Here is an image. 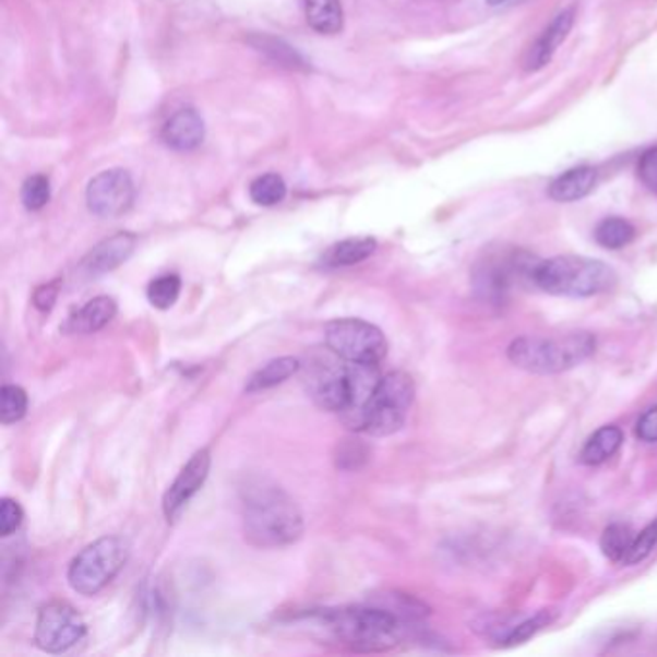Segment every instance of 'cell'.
<instances>
[{"instance_id":"obj_1","label":"cell","mask_w":657,"mask_h":657,"mask_svg":"<svg viewBox=\"0 0 657 657\" xmlns=\"http://www.w3.org/2000/svg\"><path fill=\"white\" fill-rule=\"evenodd\" d=\"M243 533L255 548H282L303 535V513L284 488L253 478L241 488Z\"/></svg>"},{"instance_id":"obj_2","label":"cell","mask_w":657,"mask_h":657,"mask_svg":"<svg viewBox=\"0 0 657 657\" xmlns=\"http://www.w3.org/2000/svg\"><path fill=\"white\" fill-rule=\"evenodd\" d=\"M316 619L339 644L361 652L394 648L402 636L399 617L380 606L322 609Z\"/></svg>"},{"instance_id":"obj_3","label":"cell","mask_w":657,"mask_h":657,"mask_svg":"<svg viewBox=\"0 0 657 657\" xmlns=\"http://www.w3.org/2000/svg\"><path fill=\"white\" fill-rule=\"evenodd\" d=\"M530 278L551 296L594 297L617 286V274L609 264L588 256L559 255L535 264Z\"/></svg>"},{"instance_id":"obj_4","label":"cell","mask_w":657,"mask_h":657,"mask_svg":"<svg viewBox=\"0 0 657 657\" xmlns=\"http://www.w3.org/2000/svg\"><path fill=\"white\" fill-rule=\"evenodd\" d=\"M596 351V337L590 332H573L565 336L518 337L507 357L518 369L533 374H559L575 369Z\"/></svg>"},{"instance_id":"obj_5","label":"cell","mask_w":657,"mask_h":657,"mask_svg":"<svg viewBox=\"0 0 657 657\" xmlns=\"http://www.w3.org/2000/svg\"><path fill=\"white\" fill-rule=\"evenodd\" d=\"M130 558V546L120 536H103L85 546L68 568V583L82 596H95L120 575Z\"/></svg>"},{"instance_id":"obj_6","label":"cell","mask_w":657,"mask_h":657,"mask_svg":"<svg viewBox=\"0 0 657 657\" xmlns=\"http://www.w3.org/2000/svg\"><path fill=\"white\" fill-rule=\"evenodd\" d=\"M415 399L413 379L403 370H392L380 380L365 411L362 432L384 438L402 430Z\"/></svg>"},{"instance_id":"obj_7","label":"cell","mask_w":657,"mask_h":657,"mask_svg":"<svg viewBox=\"0 0 657 657\" xmlns=\"http://www.w3.org/2000/svg\"><path fill=\"white\" fill-rule=\"evenodd\" d=\"M326 347L349 362L379 365L387 355L386 336L382 330L361 319H337L324 330Z\"/></svg>"},{"instance_id":"obj_8","label":"cell","mask_w":657,"mask_h":657,"mask_svg":"<svg viewBox=\"0 0 657 657\" xmlns=\"http://www.w3.org/2000/svg\"><path fill=\"white\" fill-rule=\"evenodd\" d=\"M304 386L312 397L324 411L339 413L344 411L347 399V370L349 361L342 359L339 355L329 349L324 355H314L309 359V365L304 367Z\"/></svg>"},{"instance_id":"obj_9","label":"cell","mask_w":657,"mask_h":657,"mask_svg":"<svg viewBox=\"0 0 657 657\" xmlns=\"http://www.w3.org/2000/svg\"><path fill=\"white\" fill-rule=\"evenodd\" d=\"M87 633L80 611L68 601H49L39 609L35 623V644L47 654H62L74 648Z\"/></svg>"},{"instance_id":"obj_10","label":"cell","mask_w":657,"mask_h":657,"mask_svg":"<svg viewBox=\"0 0 657 657\" xmlns=\"http://www.w3.org/2000/svg\"><path fill=\"white\" fill-rule=\"evenodd\" d=\"M135 199L132 176L122 168L97 174L87 186V206L99 218H118L128 213Z\"/></svg>"},{"instance_id":"obj_11","label":"cell","mask_w":657,"mask_h":657,"mask_svg":"<svg viewBox=\"0 0 657 657\" xmlns=\"http://www.w3.org/2000/svg\"><path fill=\"white\" fill-rule=\"evenodd\" d=\"M211 463H213L211 450L203 447L193 453V457L183 465L180 475L176 477L163 498V511L168 523H176L181 511L188 507L191 498L203 488L211 473Z\"/></svg>"},{"instance_id":"obj_12","label":"cell","mask_w":657,"mask_h":657,"mask_svg":"<svg viewBox=\"0 0 657 657\" xmlns=\"http://www.w3.org/2000/svg\"><path fill=\"white\" fill-rule=\"evenodd\" d=\"M380 380H382V374H380L379 365L349 362L346 407H344V411L339 413V419L344 420L347 428L362 432L365 411L379 387Z\"/></svg>"},{"instance_id":"obj_13","label":"cell","mask_w":657,"mask_h":657,"mask_svg":"<svg viewBox=\"0 0 657 657\" xmlns=\"http://www.w3.org/2000/svg\"><path fill=\"white\" fill-rule=\"evenodd\" d=\"M578 16V4L571 2L565 9L559 10L550 25L543 29L535 45L528 49L525 57L526 72H538L548 67L551 58L556 57L561 43L568 39Z\"/></svg>"},{"instance_id":"obj_14","label":"cell","mask_w":657,"mask_h":657,"mask_svg":"<svg viewBox=\"0 0 657 657\" xmlns=\"http://www.w3.org/2000/svg\"><path fill=\"white\" fill-rule=\"evenodd\" d=\"M138 246V238L130 231H118L110 238L103 239L99 246L93 247L85 255L80 268L85 276L97 278L107 272H112L120 264L126 263L133 255Z\"/></svg>"},{"instance_id":"obj_15","label":"cell","mask_w":657,"mask_h":657,"mask_svg":"<svg viewBox=\"0 0 657 657\" xmlns=\"http://www.w3.org/2000/svg\"><path fill=\"white\" fill-rule=\"evenodd\" d=\"M205 140V122L193 108H181L163 128V141L180 153L198 148Z\"/></svg>"},{"instance_id":"obj_16","label":"cell","mask_w":657,"mask_h":657,"mask_svg":"<svg viewBox=\"0 0 657 657\" xmlns=\"http://www.w3.org/2000/svg\"><path fill=\"white\" fill-rule=\"evenodd\" d=\"M116 312H118V304H116L112 297H95L68 319L67 324H64V332H70V334H95L115 319Z\"/></svg>"},{"instance_id":"obj_17","label":"cell","mask_w":657,"mask_h":657,"mask_svg":"<svg viewBox=\"0 0 657 657\" xmlns=\"http://www.w3.org/2000/svg\"><path fill=\"white\" fill-rule=\"evenodd\" d=\"M596 186V170L592 166H576L551 181L548 195L558 203H575L586 198Z\"/></svg>"},{"instance_id":"obj_18","label":"cell","mask_w":657,"mask_h":657,"mask_svg":"<svg viewBox=\"0 0 657 657\" xmlns=\"http://www.w3.org/2000/svg\"><path fill=\"white\" fill-rule=\"evenodd\" d=\"M301 370V361L296 357H278L266 362L263 369L256 370L251 379L247 380L246 394H259L264 390L279 386L291 379Z\"/></svg>"},{"instance_id":"obj_19","label":"cell","mask_w":657,"mask_h":657,"mask_svg":"<svg viewBox=\"0 0 657 657\" xmlns=\"http://www.w3.org/2000/svg\"><path fill=\"white\" fill-rule=\"evenodd\" d=\"M377 251V239L349 238L337 241L329 247V251L322 255V264L329 268H342V266H354V264L367 261Z\"/></svg>"},{"instance_id":"obj_20","label":"cell","mask_w":657,"mask_h":657,"mask_svg":"<svg viewBox=\"0 0 657 657\" xmlns=\"http://www.w3.org/2000/svg\"><path fill=\"white\" fill-rule=\"evenodd\" d=\"M304 16L316 34L336 35L344 27L339 0H304Z\"/></svg>"},{"instance_id":"obj_21","label":"cell","mask_w":657,"mask_h":657,"mask_svg":"<svg viewBox=\"0 0 657 657\" xmlns=\"http://www.w3.org/2000/svg\"><path fill=\"white\" fill-rule=\"evenodd\" d=\"M623 444V432L621 428L617 427H604L592 435L590 440L586 442L581 453V461L584 465H601L606 463L609 457L616 455L617 450Z\"/></svg>"},{"instance_id":"obj_22","label":"cell","mask_w":657,"mask_h":657,"mask_svg":"<svg viewBox=\"0 0 657 657\" xmlns=\"http://www.w3.org/2000/svg\"><path fill=\"white\" fill-rule=\"evenodd\" d=\"M249 43L255 47L264 57L271 58L278 67L289 68V70H307V62L303 57L297 52L288 43L276 39L272 35H253Z\"/></svg>"},{"instance_id":"obj_23","label":"cell","mask_w":657,"mask_h":657,"mask_svg":"<svg viewBox=\"0 0 657 657\" xmlns=\"http://www.w3.org/2000/svg\"><path fill=\"white\" fill-rule=\"evenodd\" d=\"M288 188L286 181L278 174H264L259 176L256 180L251 181L249 186V198L261 206H274L282 203L286 199Z\"/></svg>"},{"instance_id":"obj_24","label":"cell","mask_w":657,"mask_h":657,"mask_svg":"<svg viewBox=\"0 0 657 657\" xmlns=\"http://www.w3.org/2000/svg\"><path fill=\"white\" fill-rule=\"evenodd\" d=\"M596 241L606 249H623L633 241L636 236L633 224L619 216H611L598 224L596 228Z\"/></svg>"},{"instance_id":"obj_25","label":"cell","mask_w":657,"mask_h":657,"mask_svg":"<svg viewBox=\"0 0 657 657\" xmlns=\"http://www.w3.org/2000/svg\"><path fill=\"white\" fill-rule=\"evenodd\" d=\"M634 533L633 528L629 525H621V523H616V525L608 526L606 530H604V535H601L600 548L604 551V556L609 559V561H623L624 556L629 553L631 550V546L634 542Z\"/></svg>"},{"instance_id":"obj_26","label":"cell","mask_w":657,"mask_h":657,"mask_svg":"<svg viewBox=\"0 0 657 657\" xmlns=\"http://www.w3.org/2000/svg\"><path fill=\"white\" fill-rule=\"evenodd\" d=\"M181 294V278L178 274L158 276L148 284L147 299L158 311H168L176 304Z\"/></svg>"},{"instance_id":"obj_27","label":"cell","mask_w":657,"mask_h":657,"mask_svg":"<svg viewBox=\"0 0 657 657\" xmlns=\"http://www.w3.org/2000/svg\"><path fill=\"white\" fill-rule=\"evenodd\" d=\"M27 394L22 386L16 384H4L0 390V422L2 425H14L22 420L27 413Z\"/></svg>"},{"instance_id":"obj_28","label":"cell","mask_w":657,"mask_h":657,"mask_svg":"<svg viewBox=\"0 0 657 657\" xmlns=\"http://www.w3.org/2000/svg\"><path fill=\"white\" fill-rule=\"evenodd\" d=\"M556 619V611H551V609H543L540 613H536L535 617H530V619H526L525 623L518 624L515 626L510 634H507V638L503 641V646H517V644H523V642L530 641L535 634L540 633L543 626H548Z\"/></svg>"},{"instance_id":"obj_29","label":"cell","mask_w":657,"mask_h":657,"mask_svg":"<svg viewBox=\"0 0 657 657\" xmlns=\"http://www.w3.org/2000/svg\"><path fill=\"white\" fill-rule=\"evenodd\" d=\"M50 181L47 176H32L22 186V203L27 211H41L49 203Z\"/></svg>"},{"instance_id":"obj_30","label":"cell","mask_w":657,"mask_h":657,"mask_svg":"<svg viewBox=\"0 0 657 657\" xmlns=\"http://www.w3.org/2000/svg\"><path fill=\"white\" fill-rule=\"evenodd\" d=\"M656 546L657 518L656 521H652V523L642 530L641 535L634 536L633 546H631L629 553L624 556V565H636V563H641L642 559L648 558Z\"/></svg>"},{"instance_id":"obj_31","label":"cell","mask_w":657,"mask_h":657,"mask_svg":"<svg viewBox=\"0 0 657 657\" xmlns=\"http://www.w3.org/2000/svg\"><path fill=\"white\" fill-rule=\"evenodd\" d=\"M22 523H24L22 505L12 498H4L0 503V535H14Z\"/></svg>"},{"instance_id":"obj_32","label":"cell","mask_w":657,"mask_h":657,"mask_svg":"<svg viewBox=\"0 0 657 657\" xmlns=\"http://www.w3.org/2000/svg\"><path fill=\"white\" fill-rule=\"evenodd\" d=\"M638 178L652 193L657 195V147L649 148L638 163Z\"/></svg>"},{"instance_id":"obj_33","label":"cell","mask_w":657,"mask_h":657,"mask_svg":"<svg viewBox=\"0 0 657 657\" xmlns=\"http://www.w3.org/2000/svg\"><path fill=\"white\" fill-rule=\"evenodd\" d=\"M58 294H60V279H55V282H49V284H43V286L35 289V309L41 312L52 311V307L57 303Z\"/></svg>"},{"instance_id":"obj_34","label":"cell","mask_w":657,"mask_h":657,"mask_svg":"<svg viewBox=\"0 0 657 657\" xmlns=\"http://www.w3.org/2000/svg\"><path fill=\"white\" fill-rule=\"evenodd\" d=\"M636 435L642 442H657V405L642 415L636 425Z\"/></svg>"},{"instance_id":"obj_35","label":"cell","mask_w":657,"mask_h":657,"mask_svg":"<svg viewBox=\"0 0 657 657\" xmlns=\"http://www.w3.org/2000/svg\"><path fill=\"white\" fill-rule=\"evenodd\" d=\"M365 457H367V453L362 450V445L351 442V440H347V444L337 447V467L344 468L346 461H351V467L349 468H357L359 467L357 461L365 459Z\"/></svg>"},{"instance_id":"obj_36","label":"cell","mask_w":657,"mask_h":657,"mask_svg":"<svg viewBox=\"0 0 657 657\" xmlns=\"http://www.w3.org/2000/svg\"><path fill=\"white\" fill-rule=\"evenodd\" d=\"M490 7H500L503 2H507V0H486Z\"/></svg>"}]
</instances>
